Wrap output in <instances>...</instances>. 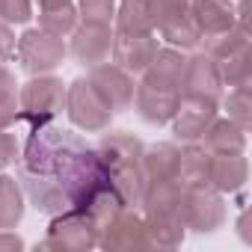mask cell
I'll return each instance as SVG.
<instances>
[{
  "label": "cell",
  "mask_w": 252,
  "mask_h": 252,
  "mask_svg": "<svg viewBox=\"0 0 252 252\" xmlns=\"http://www.w3.org/2000/svg\"><path fill=\"white\" fill-rule=\"evenodd\" d=\"M15 178L39 214L83 208L86 199L110 181L95 146L57 119L27 125V140L15 160Z\"/></svg>",
  "instance_id": "6da1fadb"
},
{
  "label": "cell",
  "mask_w": 252,
  "mask_h": 252,
  "mask_svg": "<svg viewBox=\"0 0 252 252\" xmlns=\"http://www.w3.org/2000/svg\"><path fill=\"white\" fill-rule=\"evenodd\" d=\"M65 116L83 134H104L113 125V107L107 104V98L101 95V89L80 74L77 80H71L65 86Z\"/></svg>",
  "instance_id": "7a4b0ae2"
},
{
  "label": "cell",
  "mask_w": 252,
  "mask_h": 252,
  "mask_svg": "<svg viewBox=\"0 0 252 252\" xmlns=\"http://www.w3.org/2000/svg\"><path fill=\"white\" fill-rule=\"evenodd\" d=\"M18 125L57 119L65 110V83L57 74H30V80L18 86Z\"/></svg>",
  "instance_id": "3957f363"
},
{
  "label": "cell",
  "mask_w": 252,
  "mask_h": 252,
  "mask_svg": "<svg viewBox=\"0 0 252 252\" xmlns=\"http://www.w3.org/2000/svg\"><path fill=\"white\" fill-rule=\"evenodd\" d=\"M101 225L80 208L54 214L48 222V234L39 243L42 249H63V252H89L98 246Z\"/></svg>",
  "instance_id": "277c9868"
},
{
  "label": "cell",
  "mask_w": 252,
  "mask_h": 252,
  "mask_svg": "<svg viewBox=\"0 0 252 252\" xmlns=\"http://www.w3.org/2000/svg\"><path fill=\"white\" fill-rule=\"evenodd\" d=\"M15 57L27 74H54L68 57V45L42 27H27L15 42Z\"/></svg>",
  "instance_id": "5b68a950"
},
{
  "label": "cell",
  "mask_w": 252,
  "mask_h": 252,
  "mask_svg": "<svg viewBox=\"0 0 252 252\" xmlns=\"http://www.w3.org/2000/svg\"><path fill=\"white\" fill-rule=\"evenodd\" d=\"M181 217L187 231L196 234H214L225 225V199L220 190L199 184V187H184L181 196Z\"/></svg>",
  "instance_id": "8992f818"
},
{
  "label": "cell",
  "mask_w": 252,
  "mask_h": 252,
  "mask_svg": "<svg viewBox=\"0 0 252 252\" xmlns=\"http://www.w3.org/2000/svg\"><path fill=\"white\" fill-rule=\"evenodd\" d=\"M220 116V98L208 95H187L181 92L175 116H172V134L178 143H196L208 131V125Z\"/></svg>",
  "instance_id": "52a82bcc"
},
{
  "label": "cell",
  "mask_w": 252,
  "mask_h": 252,
  "mask_svg": "<svg viewBox=\"0 0 252 252\" xmlns=\"http://www.w3.org/2000/svg\"><path fill=\"white\" fill-rule=\"evenodd\" d=\"M98 246L101 249H146V246H152L140 208H122L116 217H110L101 225Z\"/></svg>",
  "instance_id": "ba28073f"
},
{
  "label": "cell",
  "mask_w": 252,
  "mask_h": 252,
  "mask_svg": "<svg viewBox=\"0 0 252 252\" xmlns=\"http://www.w3.org/2000/svg\"><path fill=\"white\" fill-rule=\"evenodd\" d=\"M178 98H181L178 89H169V86H160V83H152V80L140 77L137 89H134V104L131 107L137 110V116L146 125L163 128V125H169L172 116H175Z\"/></svg>",
  "instance_id": "9c48e42d"
},
{
  "label": "cell",
  "mask_w": 252,
  "mask_h": 252,
  "mask_svg": "<svg viewBox=\"0 0 252 252\" xmlns=\"http://www.w3.org/2000/svg\"><path fill=\"white\" fill-rule=\"evenodd\" d=\"M86 77L101 89V95L107 98V104L113 107V113H128L131 104H134V89H137V80L131 71H125L122 65H116L113 60L95 65V68H86Z\"/></svg>",
  "instance_id": "30bf717a"
},
{
  "label": "cell",
  "mask_w": 252,
  "mask_h": 252,
  "mask_svg": "<svg viewBox=\"0 0 252 252\" xmlns=\"http://www.w3.org/2000/svg\"><path fill=\"white\" fill-rule=\"evenodd\" d=\"M158 48H160V39H158L155 30L152 33H116L113 30V54H110V60L116 65H122L125 71H131V74H143L152 65Z\"/></svg>",
  "instance_id": "8fae6325"
},
{
  "label": "cell",
  "mask_w": 252,
  "mask_h": 252,
  "mask_svg": "<svg viewBox=\"0 0 252 252\" xmlns=\"http://www.w3.org/2000/svg\"><path fill=\"white\" fill-rule=\"evenodd\" d=\"M68 39H71L68 54L83 68H95V65L107 63L113 54V27L110 24H77V30Z\"/></svg>",
  "instance_id": "7c38bea8"
},
{
  "label": "cell",
  "mask_w": 252,
  "mask_h": 252,
  "mask_svg": "<svg viewBox=\"0 0 252 252\" xmlns=\"http://www.w3.org/2000/svg\"><path fill=\"white\" fill-rule=\"evenodd\" d=\"M181 92L187 95H208V98H222V77L217 68V60L208 51H196L187 57L184 77H181Z\"/></svg>",
  "instance_id": "4fadbf2b"
},
{
  "label": "cell",
  "mask_w": 252,
  "mask_h": 252,
  "mask_svg": "<svg viewBox=\"0 0 252 252\" xmlns=\"http://www.w3.org/2000/svg\"><path fill=\"white\" fill-rule=\"evenodd\" d=\"M143 149L146 143L140 137H134L131 131H104L95 152L101 155L107 172L113 169H125V166H140V158H143Z\"/></svg>",
  "instance_id": "5bb4252c"
},
{
  "label": "cell",
  "mask_w": 252,
  "mask_h": 252,
  "mask_svg": "<svg viewBox=\"0 0 252 252\" xmlns=\"http://www.w3.org/2000/svg\"><path fill=\"white\" fill-rule=\"evenodd\" d=\"M249 181V160L243 152H231V155H211L208 160V187L220 190L222 196L228 193H240Z\"/></svg>",
  "instance_id": "9a60e30c"
},
{
  "label": "cell",
  "mask_w": 252,
  "mask_h": 252,
  "mask_svg": "<svg viewBox=\"0 0 252 252\" xmlns=\"http://www.w3.org/2000/svg\"><path fill=\"white\" fill-rule=\"evenodd\" d=\"M190 18L205 39H214L237 24V12L231 0H190Z\"/></svg>",
  "instance_id": "2e32d148"
},
{
  "label": "cell",
  "mask_w": 252,
  "mask_h": 252,
  "mask_svg": "<svg viewBox=\"0 0 252 252\" xmlns=\"http://www.w3.org/2000/svg\"><path fill=\"white\" fill-rule=\"evenodd\" d=\"M184 65H187V54L181 48H172V45H160L152 65L140 74L152 83H160V86H169V89H178L181 92V77H184Z\"/></svg>",
  "instance_id": "e0dca14e"
},
{
  "label": "cell",
  "mask_w": 252,
  "mask_h": 252,
  "mask_svg": "<svg viewBox=\"0 0 252 252\" xmlns=\"http://www.w3.org/2000/svg\"><path fill=\"white\" fill-rule=\"evenodd\" d=\"M202 146L211 155H231V152H246V131L234 125L228 116H217L208 131L202 134Z\"/></svg>",
  "instance_id": "ac0fdd59"
},
{
  "label": "cell",
  "mask_w": 252,
  "mask_h": 252,
  "mask_svg": "<svg viewBox=\"0 0 252 252\" xmlns=\"http://www.w3.org/2000/svg\"><path fill=\"white\" fill-rule=\"evenodd\" d=\"M178 152H181L178 143H155V146H146V149H143V158H140V166H143L146 181H166V178H175Z\"/></svg>",
  "instance_id": "d6986e66"
},
{
  "label": "cell",
  "mask_w": 252,
  "mask_h": 252,
  "mask_svg": "<svg viewBox=\"0 0 252 252\" xmlns=\"http://www.w3.org/2000/svg\"><path fill=\"white\" fill-rule=\"evenodd\" d=\"M208 160L211 152L196 140V143H184L178 152V169H175V181L181 187H199L208 184Z\"/></svg>",
  "instance_id": "ffe728a7"
},
{
  "label": "cell",
  "mask_w": 252,
  "mask_h": 252,
  "mask_svg": "<svg viewBox=\"0 0 252 252\" xmlns=\"http://www.w3.org/2000/svg\"><path fill=\"white\" fill-rule=\"evenodd\" d=\"M27 196L12 175H0V228H15L24 220Z\"/></svg>",
  "instance_id": "44dd1931"
},
{
  "label": "cell",
  "mask_w": 252,
  "mask_h": 252,
  "mask_svg": "<svg viewBox=\"0 0 252 252\" xmlns=\"http://www.w3.org/2000/svg\"><path fill=\"white\" fill-rule=\"evenodd\" d=\"M113 30L116 33H152V18L146 0H119L116 15H113Z\"/></svg>",
  "instance_id": "7402d4cb"
},
{
  "label": "cell",
  "mask_w": 252,
  "mask_h": 252,
  "mask_svg": "<svg viewBox=\"0 0 252 252\" xmlns=\"http://www.w3.org/2000/svg\"><path fill=\"white\" fill-rule=\"evenodd\" d=\"M21 116V104H18V80L12 74V68L6 63H0V131L3 128H15Z\"/></svg>",
  "instance_id": "603a6c76"
},
{
  "label": "cell",
  "mask_w": 252,
  "mask_h": 252,
  "mask_svg": "<svg viewBox=\"0 0 252 252\" xmlns=\"http://www.w3.org/2000/svg\"><path fill=\"white\" fill-rule=\"evenodd\" d=\"M80 18H77V6L74 0L65 6H57V9H39V27L51 36H60V39H68L74 30H77Z\"/></svg>",
  "instance_id": "cb8c5ba5"
},
{
  "label": "cell",
  "mask_w": 252,
  "mask_h": 252,
  "mask_svg": "<svg viewBox=\"0 0 252 252\" xmlns=\"http://www.w3.org/2000/svg\"><path fill=\"white\" fill-rule=\"evenodd\" d=\"M222 110H225V116L234 125H240L243 131H249V122H252V86L249 83L228 86V92L222 98Z\"/></svg>",
  "instance_id": "d4e9b609"
},
{
  "label": "cell",
  "mask_w": 252,
  "mask_h": 252,
  "mask_svg": "<svg viewBox=\"0 0 252 252\" xmlns=\"http://www.w3.org/2000/svg\"><path fill=\"white\" fill-rule=\"evenodd\" d=\"M205 51L214 57V60H222V57H231V54H240V51H249V30L243 24H234L231 30L214 36V39H205L202 42Z\"/></svg>",
  "instance_id": "484cf974"
},
{
  "label": "cell",
  "mask_w": 252,
  "mask_h": 252,
  "mask_svg": "<svg viewBox=\"0 0 252 252\" xmlns=\"http://www.w3.org/2000/svg\"><path fill=\"white\" fill-rule=\"evenodd\" d=\"M217 68H220V77H222V89L237 86V83H252V54L249 51L217 60Z\"/></svg>",
  "instance_id": "4316f807"
},
{
  "label": "cell",
  "mask_w": 252,
  "mask_h": 252,
  "mask_svg": "<svg viewBox=\"0 0 252 252\" xmlns=\"http://www.w3.org/2000/svg\"><path fill=\"white\" fill-rule=\"evenodd\" d=\"M116 3L119 0H77L74 6H77L80 24H110L113 27Z\"/></svg>",
  "instance_id": "83f0119b"
},
{
  "label": "cell",
  "mask_w": 252,
  "mask_h": 252,
  "mask_svg": "<svg viewBox=\"0 0 252 252\" xmlns=\"http://www.w3.org/2000/svg\"><path fill=\"white\" fill-rule=\"evenodd\" d=\"M33 18V0H0V21L6 24H30Z\"/></svg>",
  "instance_id": "f1b7e54d"
},
{
  "label": "cell",
  "mask_w": 252,
  "mask_h": 252,
  "mask_svg": "<svg viewBox=\"0 0 252 252\" xmlns=\"http://www.w3.org/2000/svg\"><path fill=\"white\" fill-rule=\"evenodd\" d=\"M21 155V140L12 134V128L0 131V169H9Z\"/></svg>",
  "instance_id": "f546056e"
},
{
  "label": "cell",
  "mask_w": 252,
  "mask_h": 252,
  "mask_svg": "<svg viewBox=\"0 0 252 252\" xmlns=\"http://www.w3.org/2000/svg\"><path fill=\"white\" fill-rule=\"evenodd\" d=\"M15 42H18V36H15L12 24L0 21V63H9L15 57Z\"/></svg>",
  "instance_id": "4dcf8cb0"
},
{
  "label": "cell",
  "mask_w": 252,
  "mask_h": 252,
  "mask_svg": "<svg viewBox=\"0 0 252 252\" xmlns=\"http://www.w3.org/2000/svg\"><path fill=\"white\" fill-rule=\"evenodd\" d=\"M27 243L15 234V228H0V252H15V249H24Z\"/></svg>",
  "instance_id": "1f68e13d"
},
{
  "label": "cell",
  "mask_w": 252,
  "mask_h": 252,
  "mask_svg": "<svg viewBox=\"0 0 252 252\" xmlns=\"http://www.w3.org/2000/svg\"><path fill=\"white\" fill-rule=\"evenodd\" d=\"M237 231H240V237L249 243L252 237H249V214H246V205H243V211H240V217H237Z\"/></svg>",
  "instance_id": "d6a6232c"
},
{
  "label": "cell",
  "mask_w": 252,
  "mask_h": 252,
  "mask_svg": "<svg viewBox=\"0 0 252 252\" xmlns=\"http://www.w3.org/2000/svg\"><path fill=\"white\" fill-rule=\"evenodd\" d=\"M36 3H39V9H57V6L71 3V0H36Z\"/></svg>",
  "instance_id": "836d02e7"
}]
</instances>
